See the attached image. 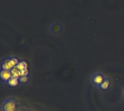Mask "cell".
Segmentation results:
<instances>
[{"label":"cell","instance_id":"7","mask_svg":"<svg viewBox=\"0 0 124 111\" xmlns=\"http://www.w3.org/2000/svg\"><path fill=\"white\" fill-rule=\"evenodd\" d=\"M15 68L20 71H23V70H26V69H28V64L25 61H20L19 63L16 65Z\"/></svg>","mask_w":124,"mask_h":111},{"label":"cell","instance_id":"3","mask_svg":"<svg viewBox=\"0 0 124 111\" xmlns=\"http://www.w3.org/2000/svg\"><path fill=\"white\" fill-rule=\"evenodd\" d=\"M105 76H103V74L102 73H94L92 76H91V79H90V81H91V84L94 86L95 87H97L99 89L100 86L101 85V84L103 82L104 79H105Z\"/></svg>","mask_w":124,"mask_h":111},{"label":"cell","instance_id":"9","mask_svg":"<svg viewBox=\"0 0 124 111\" xmlns=\"http://www.w3.org/2000/svg\"><path fill=\"white\" fill-rule=\"evenodd\" d=\"M11 73H12V76L14 77V78H17L19 79L20 77V71H18L17 69H16L15 68H13L12 71H11Z\"/></svg>","mask_w":124,"mask_h":111},{"label":"cell","instance_id":"6","mask_svg":"<svg viewBox=\"0 0 124 111\" xmlns=\"http://www.w3.org/2000/svg\"><path fill=\"white\" fill-rule=\"evenodd\" d=\"M19 84H20L19 79H18L17 78H14V77H12V78L9 80V81L6 84V85L9 86V87H12V88L16 87H17V85H19Z\"/></svg>","mask_w":124,"mask_h":111},{"label":"cell","instance_id":"5","mask_svg":"<svg viewBox=\"0 0 124 111\" xmlns=\"http://www.w3.org/2000/svg\"><path fill=\"white\" fill-rule=\"evenodd\" d=\"M111 84H112V79L108 78V77H105L103 82L100 86L99 89L102 91V92H106L110 88Z\"/></svg>","mask_w":124,"mask_h":111},{"label":"cell","instance_id":"4","mask_svg":"<svg viewBox=\"0 0 124 111\" xmlns=\"http://www.w3.org/2000/svg\"><path fill=\"white\" fill-rule=\"evenodd\" d=\"M1 80L3 84H7L9 80L12 77L11 71H7V70H1Z\"/></svg>","mask_w":124,"mask_h":111},{"label":"cell","instance_id":"8","mask_svg":"<svg viewBox=\"0 0 124 111\" xmlns=\"http://www.w3.org/2000/svg\"><path fill=\"white\" fill-rule=\"evenodd\" d=\"M18 79H19V81H20V84H26L29 81V77H28V76H20Z\"/></svg>","mask_w":124,"mask_h":111},{"label":"cell","instance_id":"1","mask_svg":"<svg viewBox=\"0 0 124 111\" xmlns=\"http://www.w3.org/2000/svg\"><path fill=\"white\" fill-rule=\"evenodd\" d=\"M20 60L14 57H9L5 58L1 63V70H7L12 71L13 68L16 67V65L19 63Z\"/></svg>","mask_w":124,"mask_h":111},{"label":"cell","instance_id":"10","mask_svg":"<svg viewBox=\"0 0 124 111\" xmlns=\"http://www.w3.org/2000/svg\"></svg>","mask_w":124,"mask_h":111},{"label":"cell","instance_id":"2","mask_svg":"<svg viewBox=\"0 0 124 111\" xmlns=\"http://www.w3.org/2000/svg\"><path fill=\"white\" fill-rule=\"evenodd\" d=\"M17 108L16 101L12 98L6 99L1 103L2 111H15Z\"/></svg>","mask_w":124,"mask_h":111}]
</instances>
